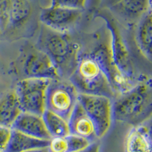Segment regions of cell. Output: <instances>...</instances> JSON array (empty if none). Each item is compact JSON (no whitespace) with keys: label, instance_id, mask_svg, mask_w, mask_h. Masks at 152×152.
Here are the masks:
<instances>
[{"label":"cell","instance_id":"6da1fadb","mask_svg":"<svg viewBox=\"0 0 152 152\" xmlns=\"http://www.w3.org/2000/svg\"><path fill=\"white\" fill-rule=\"evenodd\" d=\"M151 85L142 83L116 99L113 104V116L119 121L138 125L151 116Z\"/></svg>","mask_w":152,"mask_h":152},{"label":"cell","instance_id":"7a4b0ae2","mask_svg":"<svg viewBox=\"0 0 152 152\" xmlns=\"http://www.w3.org/2000/svg\"><path fill=\"white\" fill-rule=\"evenodd\" d=\"M41 50L53 61L60 76L70 77L78 60V47L63 32L47 28L43 31L40 40Z\"/></svg>","mask_w":152,"mask_h":152},{"label":"cell","instance_id":"3957f363","mask_svg":"<svg viewBox=\"0 0 152 152\" xmlns=\"http://www.w3.org/2000/svg\"><path fill=\"white\" fill-rule=\"evenodd\" d=\"M70 81L79 93L104 95L110 98L115 96L109 79L92 55L78 60L74 72L70 76Z\"/></svg>","mask_w":152,"mask_h":152},{"label":"cell","instance_id":"277c9868","mask_svg":"<svg viewBox=\"0 0 152 152\" xmlns=\"http://www.w3.org/2000/svg\"><path fill=\"white\" fill-rule=\"evenodd\" d=\"M51 79L25 78L17 84L16 95L22 112L43 115L47 109V95Z\"/></svg>","mask_w":152,"mask_h":152},{"label":"cell","instance_id":"5b68a950","mask_svg":"<svg viewBox=\"0 0 152 152\" xmlns=\"http://www.w3.org/2000/svg\"><path fill=\"white\" fill-rule=\"evenodd\" d=\"M79 91L71 81L53 79L47 95V110L69 120L78 102Z\"/></svg>","mask_w":152,"mask_h":152},{"label":"cell","instance_id":"8992f818","mask_svg":"<svg viewBox=\"0 0 152 152\" xmlns=\"http://www.w3.org/2000/svg\"><path fill=\"white\" fill-rule=\"evenodd\" d=\"M78 102L93 122L97 138L108 132L113 121V103L110 97L100 94L79 93Z\"/></svg>","mask_w":152,"mask_h":152},{"label":"cell","instance_id":"52a82bcc","mask_svg":"<svg viewBox=\"0 0 152 152\" xmlns=\"http://www.w3.org/2000/svg\"><path fill=\"white\" fill-rule=\"evenodd\" d=\"M81 15V10L51 5L42 10L40 19L47 28L65 33L73 27Z\"/></svg>","mask_w":152,"mask_h":152},{"label":"cell","instance_id":"ba28073f","mask_svg":"<svg viewBox=\"0 0 152 152\" xmlns=\"http://www.w3.org/2000/svg\"><path fill=\"white\" fill-rule=\"evenodd\" d=\"M24 72L28 78L56 79L61 78L50 56L41 50L32 51L24 61Z\"/></svg>","mask_w":152,"mask_h":152},{"label":"cell","instance_id":"9c48e42d","mask_svg":"<svg viewBox=\"0 0 152 152\" xmlns=\"http://www.w3.org/2000/svg\"><path fill=\"white\" fill-rule=\"evenodd\" d=\"M12 129L39 139L50 140L52 138L43 116L37 114L22 112L12 125Z\"/></svg>","mask_w":152,"mask_h":152},{"label":"cell","instance_id":"30bf717a","mask_svg":"<svg viewBox=\"0 0 152 152\" xmlns=\"http://www.w3.org/2000/svg\"><path fill=\"white\" fill-rule=\"evenodd\" d=\"M68 123L70 134L84 137L91 142L97 138L93 122L79 102L76 104Z\"/></svg>","mask_w":152,"mask_h":152},{"label":"cell","instance_id":"8fae6325","mask_svg":"<svg viewBox=\"0 0 152 152\" xmlns=\"http://www.w3.org/2000/svg\"><path fill=\"white\" fill-rule=\"evenodd\" d=\"M21 113L15 90L0 97V125L12 127Z\"/></svg>","mask_w":152,"mask_h":152},{"label":"cell","instance_id":"7c38bea8","mask_svg":"<svg viewBox=\"0 0 152 152\" xmlns=\"http://www.w3.org/2000/svg\"><path fill=\"white\" fill-rule=\"evenodd\" d=\"M126 152H152L150 129L138 126L130 131L126 142Z\"/></svg>","mask_w":152,"mask_h":152},{"label":"cell","instance_id":"4fadbf2b","mask_svg":"<svg viewBox=\"0 0 152 152\" xmlns=\"http://www.w3.org/2000/svg\"><path fill=\"white\" fill-rule=\"evenodd\" d=\"M48 145L49 140L34 138L12 129V138L6 152H25L33 149L47 148Z\"/></svg>","mask_w":152,"mask_h":152},{"label":"cell","instance_id":"5bb4252c","mask_svg":"<svg viewBox=\"0 0 152 152\" xmlns=\"http://www.w3.org/2000/svg\"><path fill=\"white\" fill-rule=\"evenodd\" d=\"M112 8L126 18L135 20L145 15L151 9V0H123Z\"/></svg>","mask_w":152,"mask_h":152},{"label":"cell","instance_id":"9a60e30c","mask_svg":"<svg viewBox=\"0 0 152 152\" xmlns=\"http://www.w3.org/2000/svg\"><path fill=\"white\" fill-rule=\"evenodd\" d=\"M136 40L141 52L148 59L151 58L152 20L151 9L146 12L137 31Z\"/></svg>","mask_w":152,"mask_h":152},{"label":"cell","instance_id":"2e32d148","mask_svg":"<svg viewBox=\"0 0 152 152\" xmlns=\"http://www.w3.org/2000/svg\"><path fill=\"white\" fill-rule=\"evenodd\" d=\"M42 116L51 137H66L70 134L68 120L61 116L46 109Z\"/></svg>","mask_w":152,"mask_h":152},{"label":"cell","instance_id":"e0dca14e","mask_svg":"<svg viewBox=\"0 0 152 152\" xmlns=\"http://www.w3.org/2000/svg\"><path fill=\"white\" fill-rule=\"evenodd\" d=\"M31 0H12L10 28H20L28 22L32 14Z\"/></svg>","mask_w":152,"mask_h":152},{"label":"cell","instance_id":"ac0fdd59","mask_svg":"<svg viewBox=\"0 0 152 152\" xmlns=\"http://www.w3.org/2000/svg\"><path fill=\"white\" fill-rule=\"evenodd\" d=\"M12 0H0V33L10 28Z\"/></svg>","mask_w":152,"mask_h":152},{"label":"cell","instance_id":"d6986e66","mask_svg":"<svg viewBox=\"0 0 152 152\" xmlns=\"http://www.w3.org/2000/svg\"><path fill=\"white\" fill-rule=\"evenodd\" d=\"M66 138L69 146L68 152H79L88 147L93 142L88 140V138L73 134H69L66 136Z\"/></svg>","mask_w":152,"mask_h":152},{"label":"cell","instance_id":"ffe728a7","mask_svg":"<svg viewBox=\"0 0 152 152\" xmlns=\"http://www.w3.org/2000/svg\"><path fill=\"white\" fill-rule=\"evenodd\" d=\"M48 148L50 152H68L69 146L66 137H52L49 140Z\"/></svg>","mask_w":152,"mask_h":152},{"label":"cell","instance_id":"44dd1931","mask_svg":"<svg viewBox=\"0 0 152 152\" xmlns=\"http://www.w3.org/2000/svg\"><path fill=\"white\" fill-rule=\"evenodd\" d=\"M87 0H52L51 5L70 9L81 10L85 8Z\"/></svg>","mask_w":152,"mask_h":152},{"label":"cell","instance_id":"7402d4cb","mask_svg":"<svg viewBox=\"0 0 152 152\" xmlns=\"http://www.w3.org/2000/svg\"><path fill=\"white\" fill-rule=\"evenodd\" d=\"M12 135V127L0 125V152H6Z\"/></svg>","mask_w":152,"mask_h":152},{"label":"cell","instance_id":"603a6c76","mask_svg":"<svg viewBox=\"0 0 152 152\" xmlns=\"http://www.w3.org/2000/svg\"><path fill=\"white\" fill-rule=\"evenodd\" d=\"M79 152H100V145L97 142H91L88 147Z\"/></svg>","mask_w":152,"mask_h":152},{"label":"cell","instance_id":"cb8c5ba5","mask_svg":"<svg viewBox=\"0 0 152 152\" xmlns=\"http://www.w3.org/2000/svg\"><path fill=\"white\" fill-rule=\"evenodd\" d=\"M25 152H50V151H49L48 147H47V148H41L33 149V150H30Z\"/></svg>","mask_w":152,"mask_h":152},{"label":"cell","instance_id":"d4e9b609","mask_svg":"<svg viewBox=\"0 0 152 152\" xmlns=\"http://www.w3.org/2000/svg\"><path fill=\"white\" fill-rule=\"evenodd\" d=\"M122 1H123V0H107V3L109 4L111 7H112V6H113V5H116V4H118L119 2H122Z\"/></svg>","mask_w":152,"mask_h":152},{"label":"cell","instance_id":"484cf974","mask_svg":"<svg viewBox=\"0 0 152 152\" xmlns=\"http://www.w3.org/2000/svg\"></svg>","mask_w":152,"mask_h":152}]
</instances>
